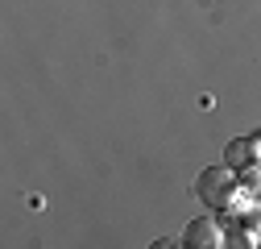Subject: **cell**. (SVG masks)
Listing matches in <instances>:
<instances>
[{
    "instance_id": "2",
    "label": "cell",
    "mask_w": 261,
    "mask_h": 249,
    "mask_svg": "<svg viewBox=\"0 0 261 249\" xmlns=\"http://www.w3.org/2000/svg\"><path fill=\"white\" fill-rule=\"evenodd\" d=\"M182 245L187 249H216V245H224V229L216 220H207V216H199V220H191L182 229Z\"/></svg>"
},
{
    "instance_id": "3",
    "label": "cell",
    "mask_w": 261,
    "mask_h": 249,
    "mask_svg": "<svg viewBox=\"0 0 261 249\" xmlns=\"http://www.w3.org/2000/svg\"><path fill=\"white\" fill-rule=\"evenodd\" d=\"M253 141H257V137H237L232 145H228V166H245L253 150L261 154V145H253Z\"/></svg>"
},
{
    "instance_id": "1",
    "label": "cell",
    "mask_w": 261,
    "mask_h": 249,
    "mask_svg": "<svg viewBox=\"0 0 261 249\" xmlns=\"http://www.w3.org/2000/svg\"><path fill=\"white\" fill-rule=\"evenodd\" d=\"M195 195H199L207 208H232L237 195H241V179L232 175V166H212L199 175V183H195Z\"/></svg>"
}]
</instances>
